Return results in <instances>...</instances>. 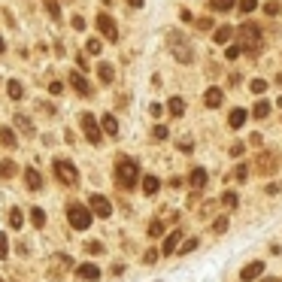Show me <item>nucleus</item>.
Returning <instances> with one entry per match:
<instances>
[{"label":"nucleus","mask_w":282,"mask_h":282,"mask_svg":"<svg viewBox=\"0 0 282 282\" xmlns=\"http://www.w3.org/2000/svg\"><path fill=\"white\" fill-rule=\"evenodd\" d=\"M140 182V164L134 158H118L115 161V185L122 191H131Z\"/></svg>","instance_id":"obj_1"},{"label":"nucleus","mask_w":282,"mask_h":282,"mask_svg":"<svg viewBox=\"0 0 282 282\" xmlns=\"http://www.w3.org/2000/svg\"><path fill=\"white\" fill-rule=\"evenodd\" d=\"M167 49H170V55H173L179 64H191V61H194V49H191V43H188V36L179 33V30H170V33H167Z\"/></svg>","instance_id":"obj_2"},{"label":"nucleus","mask_w":282,"mask_h":282,"mask_svg":"<svg viewBox=\"0 0 282 282\" xmlns=\"http://www.w3.org/2000/svg\"><path fill=\"white\" fill-rule=\"evenodd\" d=\"M237 36H240V52H258V49H261V43H264L261 27H258V24H252V21L240 24Z\"/></svg>","instance_id":"obj_3"},{"label":"nucleus","mask_w":282,"mask_h":282,"mask_svg":"<svg viewBox=\"0 0 282 282\" xmlns=\"http://www.w3.org/2000/svg\"><path fill=\"white\" fill-rule=\"evenodd\" d=\"M52 170H55V176H58V182H61V185H67V188L79 185V170L70 164V161L55 158V161H52Z\"/></svg>","instance_id":"obj_4"},{"label":"nucleus","mask_w":282,"mask_h":282,"mask_svg":"<svg viewBox=\"0 0 282 282\" xmlns=\"http://www.w3.org/2000/svg\"><path fill=\"white\" fill-rule=\"evenodd\" d=\"M67 222H70L76 231H88V228H91V213H88V207L70 204V207H67Z\"/></svg>","instance_id":"obj_5"},{"label":"nucleus","mask_w":282,"mask_h":282,"mask_svg":"<svg viewBox=\"0 0 282 282\" xmlns=\"http://www.w3.org/2000/svg\"><path fill=\"white\" fill-rule=\"evenodd\" d=\"M79 125H82V131H85V140H88L91 146H97V143L103 140V131H100L97 118H94L91 112H82V118H79Z\"/></svg>","instance_id":"obj_6"},{"label":"nucleus","mask_w":282,"mask_h":282,"mask_svg":"<svg viewBox=\"0 0 282 282\" xmlns=\"http://www.w3.org/2000/svg\"><path fill=\"white\" fill-rule=\"evenodd\" d=\"M88 213L97 216V219H109L112 216V204H109L103 194H91L88 197Z\"/></svg>","instance_id":"obj_7"},{"label":"nucleus","mask_w":282,"mask_h":282,"mask_svg":"<svg viewBox=\"0 0 282 282\" xmlns=\"http://www.w3.org/2000/svg\"><path fill=\"white\" fill-rule=\"evenodd\" d=\"M70 267H73L70 255H64V252H61V255H52V258H49V270H46V276H49V279H61L64 270H70Z\"/></svg>","instance_id":"obj_8"},{"label":"nucleus","mask_w":282,"mask_h":282,"mask_svg":"<svg viewBox=\"0 0 282 282\" xmlns=\"http://www.w3.org/2000/svg\"><path fill=\"white\" fill-rule=\"evenodd\" d=\"M97 30L109 39V43H115V39H118V27H115V18L112 15H106V12H100L97 15Z\"/></svg>","instance_id":"obj_9"},{"label":"nucleus","mask_w":282,"mask_h":282,"mask_svg":"<svg viewBox=\"0 0 282 282\" xmlns=\"http://www.w3.org/2000/svg\"><path fill=\"white\" fill-rule=\"evenodd\" d=\"M255 167H258L264 176H273V173H276V155H273V152H261V155L255 158Z\"/></svg>","instance_id":"obj_10"},{"label":"nucleus","mask_w":282,"mask_h":282,"mask_svg":"<svg viewBox=\"0 0 282 282\" xmlns=\"http://www.w3.org/2000/svg\"><path fill=\"white\" fill-rule=\"evenodd\" d=\"M67 79H70V85H73V88H76L79 94H82V97H88V94H91V85H88V79H85V73H79V70H73V73H70Z\"/></svg>","instance_id":"obj_11"},{"label":"nucleus","mask_w":282,"mask_h":282,"mask_svg":"<svg viewBox=\"0 0 282 282\" xmlns=\"http://www.w3.org/2000/svg\"><path fill=\"white\" fill-rule=\"evenodd\" d=\"M264 273V261H252V264H246L243 270H240V279L243 282H252V279H258Z\"/></svg>","instance_id":"obj_12"},{"label":"nucleus","mask_w":282,"mask_h":282,"mask_svg":"<svg viewBox=\"0 0 282 282\" xmlns=\"http://www.w3.org/2000/svg\"><path fill=\"white\" fill-rule=\"evenodd\" d=\"M179 243H182V231L176 228L173 234H167V237H164V246H161V252H164V255H173Z\"/></svg>","instance_id":"obj_13"},{"label":"nucleus","mask_w":282,"mask_h":282,"mask_svg":"<svg viewBox=\"0 0 282 282\" xmlns=\"http://www.w3.org/2000/svg\"><path fill=\"white\" fill-rule=\"evenodd\" d=\"M222 100H225V91H222V88H216V85H213V88H207L204 103H207L210 109H219V106H222Z\"/></svg>","instance_id":"obj_14"},{"label":"nucleus","mask_w":282,"mask_h":282,"mask_svg":"<svg viewBox=\"0 0 282 282\" xmlns=\"http://www.w3.org/2000/svg\"><path fill=\"white\" fill-rule=\"evenodd\" d=\"M76 276L85 279V282H94V279H100V267H94V264H79L76 267Z\"/></svg>","instance_id":"obj_15"},{"label":"nucleus","mask_w":282,"mask_h":282,"mask_svg":"<svg viewBox=\"0 0 282 282\" xmlns=\"http://www.w3.org/2000/svg\"><path fill=\"white\" fill-rule=\"evenodd\" d=\"M97 76H100L103 85H112V82H115V67L106 64V61H100V64H97Z\"/></svg>","instance_id":"obj_16"},{"label":"nucleus","mask_w":282,"mask_h":282,"mask_svg":"<svg viewBox=\"0 0 282 282\" xmlns=\"http://www.w3.org/2000/svg\"><path fill=\"white\" fill-rule=\"evenodd\" d=\"M24 182H27L30 191H39V188H43V176H39L36 167H27V170H24Z\"/></svg>","instance_id":"obj_17"},{"label":"nucleus","mask_w":282,"mask_h":282,"mask_svg":"<svg viewBox=\"0 0 282 282\" xmlns=\"http://www.w3.org/2000/svg\"><path fill=\"white\" fill-rule=\"evenodd\" d=\"M188 182H191V188H197V191H200V188H204V185L210 182V176H207V170H204V167H194V170H191V176H188Z\"/></svg>","instance_id":"obj_18"},{"label":"nucleus","mask_w":282,"mask_h":282,"mask_svg":"<svg viewBox=\"0 0 282 282\" xmlns=\"http://www.w3.org/2000/svg\"><path fill=\"white\" fill-rule=\"evenodd\" d=\"M246 118H249V112L246 109H231V115H228V128H243L246 125Z\"/></svg>","instance_id":"obj_19"},{"label":"nucleus","mask_w":282,"mask_h":282,"mask_svg":"<svg viewBox=\"0 0 282 282\" xmlns=\"http://www.w3.org/2000/svg\"><path fill=\"white\" fill-rule=\"evenodd\" d=\"M97 125H100V131H106L109 137H118V122H115V115H112V112H106Z\"/></svg>","instance_id":"obj_20"},{"label":"nucleus","mask_w":282,"mask_h":282,"mask_svg":"<svg viewBox=\"0 0 282 282\" xmlns=\"http://www.w3.org/2000/svg\"><path fill=\"white\" fill-rule=\"evenodd\" d=\"M231 36H234V27H231V24H222V27L213 30V39H216V43H222V46L231 43Z\"/></svg>","instance_id":"obj_21"},{"label":"nucleus","mask_w":282,"mask_h":282,"mask_svg":"<svg viewBox=\"0 0 282 282\" xmlns=\"http://www.w3.org/2000/svg\"><path fill=\"white\" fill-rule=\"evenodd\" d=\"M12 122H15V128H18L24 137H33V125H30V118H27V115H21V112H18V115L12 118Z\"/></svg>","instance_id":"obj_22"},{"label":"nucleus","mask_w":282,"mask_h":282,"mask_svg":"<svg viewBox=\"0 0 282 282\" xmlns=\"http://www.w3.org/2000/svg\"><path fill=\"white\" fill-rule=\"evenodd\" d=\"M0 143H3L6 149H15V146H18V137H15V131H12V128H0Z\"/></svg>","instance_id":"obj_23"},{"label":"nucleus","mask_w":282,"mask_h":282,"mask_svg":"<svg viewBox=\"0 0 282 282\" xmlns=\"http://www.w3.org/2000/svg\"><path fill=\"white\" fill-rule=\"evenodd\" d=\"M219 204H222L225 210H237V207H240V197H237L234 191H225V194L219 197Z\"/></svg>","instance_id":"obj_24"},{"label":"nucleus","mask_w":282,"mask_h":282,"mask_svg":"<svg viewBox=\"0 0 282 282\" xmlns=\"http://www.w3.org/2000/svg\"><path fill=\"white\" fill-rule=\"evenodd\" d=\"M158 188H161V179L158 176H143V191L152 197V194H158Z\"/></svg>","instance_id":"obj_25"},{"label":"nucleus","mask_w":282,"mask_h":282,"mask_svg":"<svg viewBox=\"0 0 282 282\" xmlns=\"http://www.w3.org/2000/svg\"><path fill=\"white\" fill-rule=\"evenodd\" d=\"M15 170H18V167H15V161H9V158H6V161H0V179H12Z\"/></svg>","instance_id":"obj_26"},{"label":"nucleus","mask_w":282,"mask_h":282,"mask_svg":"<svg viewBox=\"0 0 282 282\" xmlns=\"http://www.w3.org/2000/svg\"><path fill=\"white\" fill-rule=\"evenodd\" d=\"M167 109H170V115L179 118V115L185 112V100H182V97H170V100H167Z\"/></svg>","instance_id":"obj_27"},{"label":"nucleus","mask_w":282,"mask_h":282,"mask_svg":"<svg viewBox=\"0 0 282 282\" xmlns=\"http://www.w3.org/2000/svg\"><path fill=\"white\" fill-rule=\"evenodd\" d=\"M210 6H213L216 12H231V9L237 6V0H210Z\"/></svg>","instance_id":"obj_28"},{"label":"nucleus","mask_w":282,"mask_h":282,"mask_svg":"<svg viewBox=\"0 0 282 282\" xmlns=\"http://www.w3.org/2000/svg\"><path fill=\"white\" fill-rule=\"evenodd\" d=\"M6 91H9V97H12V100H21V94H24V88H21V82H15V79H9V85H6Z\"/></svg>","instance_id":"obj_29"},{"label":"nucleus","mask_w":282,"mask_h":282,"mask_svg":"<svg viewBox=\"0 0 282 282\" xmlns=\"http://www.w3.org/2000/svg\"><path fill=\"white\" fill-rule=\"evenodd\" d=\"M30 222H33V228H43V225H46V213L39 210V207H33V210H30Z\"/></svg>","instance_id":"obj_30"},{"label":"nucleus","mask_w":282,"mask_h":282,"mask_svg":"<svg viewBox=\"0 0 282 282\" xmlns=\"http://www.w3.org/2000/svg\"><path fill=\"white\" fill-rule=\"evenodd\" d=\"M252 115H255V118H267V115H270V103H267V100H258L255 109H252Z\"/></svg>","instance_id":"obj_31"},{"label":"nucleus","mask_w":282,"mask_h":282,"mask_svg":"<svg viewBox=\"0 0 282 282\" xmlns=\"http://www.w3.org/2000/svg\"><path fill=\"white\" fill-rule=\"evenodd\" d=\"M9 228H12V231H18V228H21V210H18V207H12V210H9Z\"/></svg>","instance_id":"obj_32"},{"label":"nucleus","mask_w":282,"mask_h":282,"mask_svg":"<svg viewBox=\"0 0 282 282\" xmlns=\"http://www.w3.org/2000/svg\"><path fill=\"white\" fill-rule=\"evenodd\" d=\"M249 88H252V94H264L267 91V79H252Z\"/></svg>","instance_id":"obj_33"},{"label":"nucleus","mask_w":282,"mask_h":282,"mask_svg":"<svg viewBox=\"0 0 282 282\" xmlns=\"http://www.w3.org/2000/svg\"><path fill=\"white\" fill-rule=\"evenodd\" d=\"M264 12H267V15H279V12H282V3H279V0H267V3H264Z\"/></svg>","instance_id":"obj_34"},{"label":"nucleus","mask_w":282,"mask_h":282,"mask_svg":"<svg viewBox=\"0 0 282 282\" xmlns=\"http://www.w3.org/2000/svg\"><path fill=\"white\" fill-rule=\"evenodd\" d=\"M194 249H197V237H191V240H185V243H182V246H179L176 252H179V255H188V252H194Z\"/></svg>","instance_id":"obj_35"},{"label":"nucleus","mask_w":282,"mask_h":282,"mask_svg":"<svg viewBox=\"0 0 282 282\" xmlns=\"http://www.w3.org/2000/svg\"><path fill=\"white\" fill-rule=\"evenodd\" d=\"M0 258H9V237L0 231Z\"/></svg>","instance_id":"obj_36"},{"label":"nucleus","mask_w":282,"mask_h":282,"mask_svg":"<svg viewBox=\"0 0 282 282\" xmlns=\"http://www.w3.org/2000/svg\"><path fill=\"white\" fill-rule=\"evenodd\" d=\"M228 225H231V222H228V216H219V219L213 222V231H216V234H225V231H228Z\"/></svg>","instance_id":"obj_37"},{"label":"nucleus","mask_w":282,"mask_h":282,"mask_svg":"<svg viewBox=\"0 0 282 282\" xmlns=\"http://www.w3.org/2000/svg\"><path fill=\"white\" fill-rule=\"evenodd\" d=\"M237 6H240V12H255L258 9V0H240Z\"/></svg>","instance_id":"obj_38"},{"label":"nucleus","mask_w":282,"mask_h":282,"mask_svg":"<svg viewBox=\"0 0 282 282\" xmlns=\"http://www.w3.org/2000/svg\"><path fill=\"white\" fill-rule=\"evenodd\" d=\"M161 234H164V222L155 219V222L149 225V237H161Z\"/></svg>","instance_id":"obj_39"},{"label":"nucleus","mask_w":282,"mask_h":282,"mask_svg":"<svg viewBox=\"0 0 282 282\" xmlns=\"http://www.w3.org/2000/svg\"><path fill=\"white\" fill-rule=\"evenodd\" d=\"M231 176H234V179H240V182H246V176H249V167H246V164H237V170H234Z\"/></svg>","instance_id":"obj_40"},{"label":"nucleus","mask_w":282,"mask_h":282,"mask_svg":"<svg viewBox=\"0 0 282 282\" xmlns=\"http://www.w3.org/2000/svg\"><path fill=\"white\" fill-rule=\"evenodd\" d=\"M46 9H49V15H52V18H58V21H61V6L55 3V0H46Z\"/></svg>","instance_id":"obj_41"},{"label":"nucleus","mask_w":282,"mask_h":282,"mask_svg":"<svg viewBox=\"0 0 282 282\" xmlns=\"http://www.w3.org/2000/svg\"><path fill=\"white\" fill-rule=\"evenodd\" d=\"M152 137H155V140H167V128H164V125H155Z\"/></svg>","instance_id":"obj_42"},{"label":"nucleus","mask_w":282,"mask_h":282,"mask_svg":"<svg viewBox=\"0 0 282 282\" xmlns=\"http://www.w3.org/2000/svg\"><path fill=\"white\" fill-rule=\"evenodd\" d=\"M85 49H88V55H97V52H100V39H88Z\"/></svg>","instance_id":"obj_43"},{"label":"nucleus","mask_w":282,"mask_h":282,"mask_svg":"<svg viewBox=\"0 0 282 282\" xmlns=\"http://www.w3.org/2000/svg\"><path fill=\"white\" fill-rule=\"evenodd\" d=\"M85 252H88V255H100V252H103V246L94 240V243H88V246H85Z\"/></svg>","instance_id":"obj_44"},{"label":"nucleus","mask_w":282,"mask_h":282,"mask_svg":"<svg viewBox=\"0 0 282 282\" xmlns=\"http://www.w3.org/2000/svg\"><path fill=\"white\" fill-rule=\"evenodd\" d=\"M225 58H228V61H237V58H240V46H228Z\"/></svg>","instance_id":"obj_45"},{"label":"nucleus","mask_w":282,"mask_h":282,"mask_svg":"<svg viewBox=\"0 0 282 282\" xmlns=\"http://www.w3.org/2000/svg\"><path fill=\"white\" fill-rule=\"evenodd\" d=\"M158 258H161V252H155V249H149V252L143 255V261H146V264H155Z\"/></svg>","instance_id":"obj_46"},{"label":"nucleus","mask_w":282,"mask_h":282,"mask_svg":"<svg viewBox=\"0 0 282 282\" xmlns=\"http://www.w3.org/2000/svg\"><path fill=\"white\" fill-rule=\"evenodd\" d=\"M70 24H73L76 30H85V18H82V15H73V18H70Z\"/></svg>","instance_id":"obj_47"},{"label":"nucleus","mask_w":282,"mask_h":282,"mask_svg":"<svg viewBox=\"0 0 282 282\" xmlns=\"http://www.w3.org/2000/svg\"><path fill=\"white\" fill-rule=\"evenodd\" d=\"M194 24H197V30H213V21L210 18H197Z\"/></svg>","instance_id":"obj_48"},{"label":"nucleus","mask_w":282,"mask_h":282,"mask_svg":"<svg viewBox=\"0 0 282 282\" xmlns=\"http://www.w3.org/2000/svg\"><path fill=\"white\" fill-rule=\"evenodd\" d=\"M243 152H246V146H243V143H234V146H231V155H234V158H240Z\"/></svg>","instance_id":"obj_49"},{"label":"nucleus","mask_w":282,"mask_h":282,"mask_svg":"<svg viewBox=\"0 0 282 282\" xmlns=\"http://www.w3.org/2000/svg\"><path fill=\"white\" fill-rule=\"evenodd\" d=\"M179 149H182V152H191V149H194V143L185 137V140H179Z\"/></svg>","instance_id":"obj_50"},{"label":"nucleus","mask_w":282,"mask_h":282,"mask_svg":"<svg viewBox=\"0 0 282 282\" xmlns=\"http://www.w3.org/2000/svg\"><path fill=\"white\" fill-rule=\"evenodd\" d=\"M149 112H152V115H155V118H158V115H161V112H164V106H161V103H152V106H149Z\"/></svg>","instance_id":"obj_51"},{"label":"nucleus","mask_w":282,"mask_h":282,"mask_svg":"<svg viewBox=\"0 0 282 282\" xmlns=\"http://www.w3.org/2000/svg\"><path fill=\"white\" fill-rule=\"evenodd\" d=\"M49 91H52V94H61V91H64V85H61V82H49Z\"/></svg>","instance_id":"obj_52"},{"label":"nucleus","mask_w":282,"mask_h":282,"mask_svg":"<svg viewBox=\"0 0 282 282\" xmlns=\"http://www.w3.org/2000/svg\"><path fill=\"white\" fill-rule=\"evenodd\" d=\"M279 191H282V185H279V182H270V185H267V194H279Z\"/></svg>","instance_id":"obj_53"},{"label":"nucleus","mask_w":282,"mask_h":282,"mask_svg":"<svg viewBox=\"0 0 282 282\" xmlns=\"http://www.w3.org/2000/svg\"><path fill=\"white\" fill-rule=\"evenodd\" d=\"M128 6H131V9H140V6H143V0H128Z\"/></svg>","instance_id":"obj_54"},{"label":"nucleus","mask_w":282,"mask_h":282,"mask_svg":"<svg viewBox=\"0 0 282 282\" xmlns=\"http://www.w3.org/2000/svg\"><path fill=\"white\" fill-rule=\"evenodd\" d=\"M6 52V43H3V36H0V55H3Z\"/></svg>","instance_id":"obj_55"},{"label":"nucleus","mask_w":282,"mask_h":282,"mask_svg":"<svg viewBox=\"0 0 282 282\" xmlns=\"http://www.w3.org/2000/svg\"><path fill=\"white\" fill-rule=\"evenodd\" d=\"M106 3H112V0H106Z\"/></svg>","instance_id":"obj_56"},{"label":"nucleus","mask_w":282,"mask_h":282,"mask_svg":"<svg viewBox=\"0 0 282 282\" xmlns=\"http://www.w3.org/2000/svg\"><path fill=\"white\" fill-rule=\"evenodd\" d=\"M0 282H3V279H0Z\"/></svg>","instance_id":"obj_57"}]
</instances>
